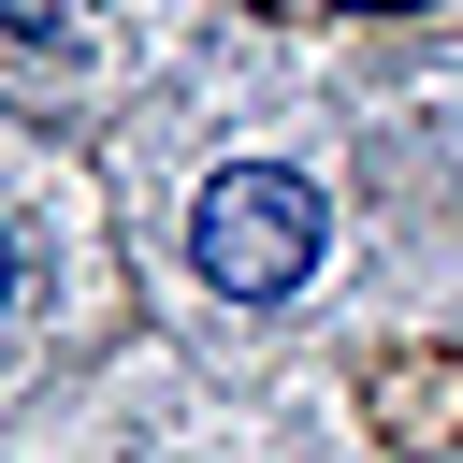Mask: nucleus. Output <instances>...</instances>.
Instances as JSON below:
<instances>
[{"label": "nucleus", "instance_id": "obj_1", "mask_svg": "<svg viewBox=\"0 0 463 463\" xmlns=\"http://www.w3.org/2000/svg\"><path fill=\"white\" fill-rule=\"evenodd\" d=\"M188 260H203L217 289H246V304L304 289V275H318V188H304V174H275V159L217 174V188H203V217H188Z\"/></svg>", "mask_w": 463, "mask_h": 463}, {"label": "nucleus", "instance_id": "obj_2", "mask_svg": "<svg viewBox=\"0 0 463 463\" xmlns=\"http://www.w3.org/2000/svg\"><path fill=\"white\" fill-rule=\"evenodd\" d=\"M14 29H58V0H14Z\"/></svg>", "mask_w": 463, "mask_h": 463}]
</instances>
